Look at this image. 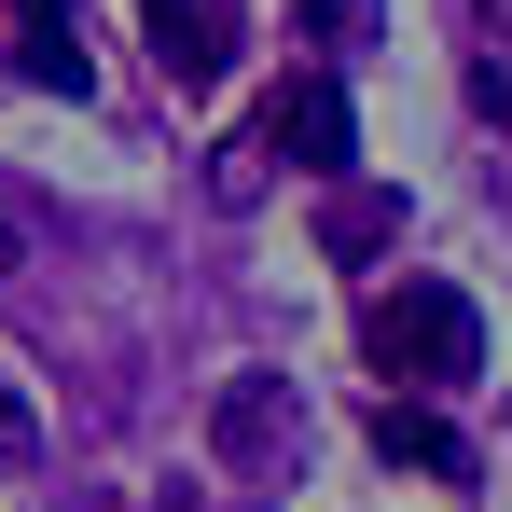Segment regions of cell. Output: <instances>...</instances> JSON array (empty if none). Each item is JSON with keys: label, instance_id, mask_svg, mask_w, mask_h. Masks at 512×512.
<instances>
[{"label": "cell", "instance_id": "obj_1", "mask_svg": "<svg viewBox=\"0 0 512 512\" xmlns=\"http://www.w3.org/2000/svg\"><path fill=\"white\" fill-rule=\"evenodd\" d=\"M360 346H374V374H402V388H471V374H485V305H471L457 277H402V291L360 305Z\"/></svg>", "mask_w": 512, "mask_h": 512}, {"label": "cell", "instance_id": "obj_2", "mask_svg": "<svg viewBox=\"0 0 512 512\" xmlns=\"http://www.w3.org/2000/svg\"><path fill=\"white\" fill-rule=\"evenodd\" d=\"M263 153H291L305 180H346V167H360V111H346L333 70H291V84L263 97Z\"/></svg>", "mask_w": 512, "mask_h": 512}, {"label": "cell", "instance_id": "obj_3", "mask_svg": "<svg viewBox=\"0 0 512 512\" xmlns=\"http://www.w3.org/2000/svg\"><path fill=\"white\" fill-rule=\"evenodd\" d=\"M153 14V56H167L180 97H208L222 70H236V28H222V0H139Z\"/></svg>", "mask_w": 512, "mask_h": 512}, {"label": "cell", "instance_id": "obj_4", "mask_svg": "<svg viewBox=\"0 0 512 512\" xmlns=\"http://www.w3.org/2000/svg\"><path fill=\"white\" fill-rule=\"evenodd\" d=\"M374 457H388V471H416V485H457V471H471V443L429 416V402H402V388L374 402Z\"/></svg>", "mask_w": 512, "mask_h": 512}, {"label": "cell", "instance_id": "obj_5", "mask_svg": "<svg viewBox=\"0 0 512 512\" xmlns=\"http://www.w3.org/2000/svg\"><path fill=\"white\" fill-rule=\"evenodd\" d=\"M319 250H333V263L402 250V194H374V180H333V208H319Z\"/></svg>", "mask_w": 512, "mask_h": 512}, {"label": "cell", "instance_id": "obj_6", "mask_svg": "<svg viewBox=\"0 0 512 512\" xmlns=\"http://www.w3.org/2000/svg\"><path fill=\"white\" fill-rule=\"evenodd\" d=\"M277 429H291V443H305V402H291V388H277V374H250V388H222V457H263V443H277Z\"/></svg>", "mask_w": 512, "mask_h": 512}, {"label": "cell", "instance_id": "obj_7", "mask_svg": "<svg viewBox=\"0 0 512 512\" xmlns=\"http://www.w3.org/2000/svg\"><path fill=\"white\" fill-rule=\"evenodd\" d=\"M14 70L42 97H97V56H84V28H14Z\"/></svg>", "mask_w": 512, "mask_h": 512}, {"label": "cell", "instance_id": "obj_8", "mask_svg": "<svg viewBox=\"0 0 512 512\" xmlns=\"http://www.w3.org/2000/svg\"><path fill=\"white\" fill-rule=\"evenodd\" d=\"M374 28H388V0H305V42H319V56H360Z\"/></svg>", "mask_w": 512, "mask_h": 512}, {"label": "cell", "instance_id": "obj_9", "mask_svg": "<svg viewBox=\"0 0 512 512\" xmlns=\"http://www.w3.org/2000/svg\"><path fill=\"white\" fill-rule=\"evenodd\" d=\"M0 485H28V402L0 388Z\"/></svg>", "mask_w": 512, "mask_h": 512}, {"label": "cell", "instance_id": "obj_10", "mask_svg": "<svg viewBox=\"0 0 512 512\" xmlns=\"http://www.w3.org/2000/svg\"><path fill=\"white\" fill-rule=\"evenodd\" d=\"M485 42H499L485 56V97H512V0H485Z\"/></svg>", "mask_w": 512, "mask_h": 512}, {"label": "cell", "instance_id": "obj_11", "mask_svg": "<svg viewBox=\"0 0 512 512\" xmlns=\"http://www.w3.org/2000/svg\"><path fill=\"white\" fill-rule=\"evenodd\" d=\"M14 28H70V0H14Z\"/></svg>", "mask_w": 512, "mask_h": 512}, {"label": "cell", "instance_id": "obj_12", "mask_svg": "<svg viewBox=\"0 0 512 512\" xmlns=\"http://www.w3.org/2000/svg\"><path fill=\"white\" fill-rule=\"evenodd\" d=\"M14 263H28V250H14V222H0V277H14Z\"/></svg>", "mask_w": 512, "mask_h": 512}]
</instances>
